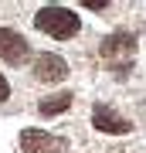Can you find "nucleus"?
Wrapping results in <instances>:
<instances>
[{"mask_svg": "<svg viewBox=\"0 0 146 153\" xmlns=\"http://www.w3.org/2000/svg\"><path fill=\"white\" fill-rule=\"evenodd\" d=\"M34 27L41 34H48L54 41H68L75 38L82 31V21L75 10H68V7H58V4H44L38 14H34Z\"/></svg>", "mask_w": 146, "mask_h": 153, "instance_id": "nucleus-1", "label": "nucleus"}, {"mask_svg": "<svg viewBox=\"0 0 146 153\" xmlns=\"http://www.w3.org/2000/svg\"><path fill=\"white\" fill-rule=\"evenodd\" d=\"M21 150L24 153H65L68 140L54 136L48 129H38V126H27V129H21Z\"/></svg>", "mask_w": 146, "mask_h": 153, "instance_id": "nucleus-2", "label": "nucleus"}, {"mask_svg": "<svg viewBox=\"0 0 146 153\" xmlns=\"http://www.w3.org/2000/svg\"><path fill=\"white\" fill-rule=\"evenodd\" d=\"M92 126H95L99 133H112V136H126V133L133 129V123L126 119V116H119L109 102H95V109H92Z\"/></svg>", "mask_w": 146, "mask_h": 153, "instance_id": "nucleus-3", "label": "nucleus"}, {"mask_svg": "<svg viewBox=\"0 0 146 153\" xmlns=\"http://www.w3.org/2000/svg\"><path fill=\"white\" fill-rule=\"evenodd\" d=\"M0 58L7 65H24L31 58V44L24 34H17L14 27H0Z\"/></svg>", "mask_w": 146, "mask_h": 153, "instance_id": "nucleus-4", "label": "nucleus"}, {"mask_svg": "<svg viewBox=\"0 0 146 153\" xmlns=\"http://www.w3.org/2000/svg\"><path fill=\"white\" fill-rule=\"evenodd\" d=\"M34 75H38V82H61V78H68V61L58 58L54 51H41L34 58Z\"/></svg>", "mask_w": 146, "mask_h": 153, "instance_id": "nucleus-5", "label": "nucleus"}, {"mask_svg": "<svg viewBox=\"0 0 146 153\" xmlns=\"http://www.w3.org/2000/svg\"><path fill=\"white\" fill-rule=\"evenodd\" d=\"M133 48H136V34H129V31H116V34H109V38H102V44H99L102 58H119V55H129Z\"/></svg>", "mask_w": 146, "mask_h": 153, "instance_id": "nucleus-6", "label": "nucleus"}, {"mask_svg": "<svg viewBox=\"0 0 146 153\" xmlns=\"http://www.w3.org/2000/svg\"><path fill=\"white\" fill-rule=\"evenodd\" d=\"M71 92H58V95H48V99H41V105H38V112L41 116H58V112H65L68 105H71Z\"/></svg>", "mask_w": 146, "mask_h": 153, "instance_id": "nucleus-7", "label": "nucleus"}, {"mask_svg": "<svg viewBox=\"0 0 146 153\" xmlns=\"http://www.w3.org/2000/svg\"><path fill=\"white\" fill-rule=\"evenodd\" d=\"M7 99H10V85H7V78L0 75V105H4Z\"/></svg>", "mask_w": 146, "mask_h": 153, "instance_id": "nucleus-8", "label": "nucleus"}]
</instances>
